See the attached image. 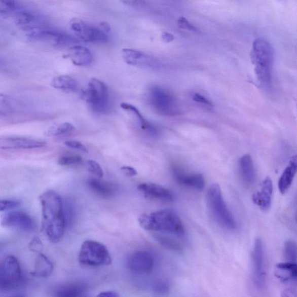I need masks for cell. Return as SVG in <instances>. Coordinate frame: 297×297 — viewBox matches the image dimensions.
Wrapping results in <instances>:
<instances>
[{
  "instance_id": "obj_25",
  "label": "cell",
  "mask_w": 297,
  "mask_h": 297,
  "mask_svg": "<svg viewBox=\"0 0 297 297\" xmlns=\"http://www.w3.org/2000/svg\"><path fill=\"white\" fill-rule=\"evenodd\" d=\"M54 270L51 261L47 256L40 253L36 258L34 270L31 274L40 278H46L50 276Z\"/></svg>"
},
{
  "instance_id": "obj_15",
  "label": "cell",
  "mask_w": 297,
  "mask_h": 297,
  "mask_svg": "<svg viewBox=\"0 0 297 297\" xmlns=\"http://www.w3.org/2000/svg\"><path fill=\"white\" fill-rule=\"evenodd\" d=\"M138 189L146 198L152 200L166 202L174 200V196L170 191L157 183H143L139 184Z\"/></svg>"
},
{
  "instance_id": "obj_39",
  "label": "cell",
  "mask_w": 297,
  "mask_h": 297,
  "mask_svg": "<svg viewBox=\"0 0 297 297\" xmlns=\"http://www.w3.org/2000/svg\"><path fill=\"white\" fill-rule=\"evenodd\" d=\"M192 98L194 99V101L196 102L201 103L203 104V105H205L208 106H212V103L210 101H208L207 98L204 97V96H202V95L195 94L194 95H193Z\"/></svg>"
},
{
  "instance_id": "obj_46",
  "label": "cell",
  "mask_w": 297,
  "mask_h": 297,
  "mask_svg": "<svg viewBox=\"0 0 297 297\" xmlns=\"http://www.w3.org/2000/svg\"><path fill=\"white\" fill-rule=\"evenodd\" d=\"M4 116V114L2 112L0 111V117H2Z\"/></svg>"
},
{
  "instance_id": "obj_3",
  "label": "cell",
  "mask_w": 297,
  "mask_h": 297,
  "mask_svg": "<svg viewBox=\"0 0 297 297\" xmlns=\"http://www.w3.org/2000/svg\"><path fill=\"white\" fill-rule=\"evenodd\" d=\"M251 58L259 81L264 84L271 83L274 62V51L271 44L266 40H255L252 46Z\"/></svg>"
},
{
  "instance_id": "obj_11",
  "label": "cell",
  "mask_w": 297,
  "mask_h": 297,
  "mask_svg": "<svg viewBox=\"0 0 297 297\" xmlns=\"http://www.w3.org/2000/svg\"><path fill=\"white\" fill-rule=\"evenodd\" d=\"M0 224L6 228L26 232L35 230V224L31 216L22 211H9L2 215Z\"/></svg>"
},
{
  "instance_id": "obj_2",
  "label": "cell",
  "mask_w": 297,
  "mask_h": 297,
  "mask_svg": "<svg viewBox=\"0 0 297 297\" xmlns=\"http://www.w3.org/2000/svg\"><path fill=\"white\" fill-rule=\"evenodd\" d=\"M138 221L140 226L147 231L168 233L180 237L185 235L181 219L172 210L143 214L140 216Z\"/></svg>"
},
{
  "instance_id": "obj_19",
  "label": "cell",
  "mask_w": 297,
  "mask_h": 297,
  "mask_svg": "<svg viewBox=\"0 0 297 297\" xmlns=\"http://www.w3.org/2000/svg\"><path fill=\"white\" fill-rule=\"evenodd\" d=\"M65 56L70 59L74 65L79 66L89 65L93 61V55L91 51L83 46H76L70 48Z\"/></svg>"
},
{
  "instance_id": "obj_30",
  "label": "cell",
  "mask_w": 297,
  "mask_h": 297,
  "mask_svg": "<svg viewBox=\"0 0 297 297\" xmlns=\"http://www.w3.org/2000/svg\"><path fill=\"white\" fill-rule=\"evenodd\" d=\"M18 2L11 0H0V14H9L19 10Z\"/></svg>"
},
{
  "instance_id": "obj_42",
  "label": "cell",
  "mask_w": 297,
  "mask_h": 297,
  "mask_svg": "<svg viewBox=\"0 0 297 297\" xmlns=\"http://www.w3.org/2000/svg\"><path fill=\"white\" fill-rule=\"evenodd\" d=\"M281 297H297L296 292L293 289L286 288L282 292Z\"/></svg>"
},
{
  "instance_id": "obj_35",
  "label": "cell",
  "mask_w": 297,
  "mask_h": 297,
  "mask_svg": "<svg viewBox=\"0 0 297 297\" xmlns=\"http://www.w3.org/2000/svg\"><path fill=\"white\" fill-rule=\"evenodd\" d=\"M17 105V102L13 98L5 94H0V106L13 108Z\"/></svg>"
},
{
  "instance_id": "obj_1",
  "label": "cell",
  "mask_w": 297,
  "mask_h": 297,
  "mask_svg": "<svg viewBox=\"0 0 297 297\" xmlns=\"http://www.w3.org/2000/svg\"><path fill=\"white\" fill-rule=\"evenodd\" d=\"M42 207L43 228L52 243L62 239L66 227L61 197L54 191H47L40 196Z\"/></svg>"
},
{
  "instance_id": "obj_38",
  "label": "cell",
  "mask_w": 297,
  "mask_h": 297,
  "mask_svg": "<svg viewBox=\"0 0 297 297\" xmlns=\"http://www.w3.org/2000/svg\"><path fill=\"white\" fill-rule=\"evenodd\" d=\"M178 25L180 28L183 29H187L189 30L196 31V27L192 25L191 23L188 22L186 18L180 17L178 19Z\"/></svg>"
},
{
  "instance_id": "obj_24",
  "label": "cell",
  "mask_w": 297,
  "mask_h": 297,
  "mask_svg": "<svg viewBox=\"0 0 297 297\" xmlns=\"http://www.w3.org/2000/svg\"><path fill=\"white\" fill-rule=\"evenodd\" d=\"M120 106L123 110L133 115L138 120L142 129L147 132V133L152 136H157L159 134L158 128L144 119L135 106L131 105V104L123 102L121 103Z\"/></svg>"
},
{
  "instance_id": "obj_43",
  "label": "cell",
  "mask_w": 297,
  "mask_h": 297,
  "mask_svg": "<svg viewBox=\"0 0 297 297\" xmlns=\"http://www.w3.org/2000/svg\"><path fill=\"white\" fill-rule=\"evenodd\" d=\"M123 3L126 4V5H128V6H132V7H139V6H141L143 5H144V4L146 3L144 1H134V0H130V1H128V0H127V1H124L123 2Z\"/></svg>"
},
{
  "instance_id": "obj_4",
  "label": "cell",
  "mask_w": 297,
  "mask_h": 297,
  "mask_svg": "<svg viewBox=\"0 0 297 297\" xmlns=\"http://www.w3.org/2000/svg\"><path fill=\"white\" fill-rule=\"evenodd\" d=\"M206 200L208 210L216 221L227 230H236V220L225 202L218 184H211L207 191Z\"/></svg>"
},
{
  "instance_id": "obj_16",
  "label": "cell",
  "mask_w": 297,
  "mask_h": 297,
  "mask_svg": "<svg viewBox=\"0 0 297 297\" xmlns=\"http://www.w3.org/2000/svg\"><path fill=\"white\" fill-rule=\"evenodd\" d=\"M273 183L270 177L263 180L260 190L252 196V202L263 211L270 209L272 205Z\"/></svg>"
},
{
  "instance_id": "obj_12",
  "label": "cell",
  "mask_w": 297,
  "mask_h": 297,
  "mask_svg": "<svg viewBox=\"0 0 297 297\" xmlns=\"http://www.w3.org/2000/svg\"><path fill=\"white\" fill-rule=\"evenodd\" d=\"M70 27L83 41L103 43L108 41V36L101 29L93 26L79 19L71 20Z\"/></svg>"
},
{
  "instance_id": "obj_7",
  "label": "cell",
  "mask_w": 297,
  "mask_h": 297,
  "mask_svg": "<svg viewBox=\"0 0 297 297\" xmlns=\"http://www.w3.org/2000/svg\"><path fill=\"white\" fill-rule=\"evenodd\" d=\"M22 280V273L18 259L14 255L6 256L0 262V290H13Z\"/></svg>"
},
{
  "instance_id": "obj_29",
  "label": "cell",
  "mask_w": 297,
  "mask_h": 297,
  "mask_svg": "<svg viewBox=\"0 0 297 297\" xmlns=\"http://www.w3.org/2000/svg\"><path fill=\"white\" fill-rule=\"evenodd\" d=\"M296 245L294 241L288 240L285 242L284 255L286 262L296 263Z\"/></svg>"
},
{
  "instance_id": "obj_27",
  "label": "cell",
  "mask_w": 297,
  "mask_h": 297,
  "mask_svg": "<svg viewBox=\"0 0 297 297\" xmlns=\"http://www.w3.org/2000/svg\"><path fill=\"white\" fill-rule=\"evenodd\" d=\"M51 86L55 89L74 92L77 90L78 83L69 76H59L52 80Z\"/></svg>"
},
{
  "instance_id": "obj_9",
  "label": "cell",
  "mask_w": 297,
  "mask_h": 297,
  "mask_svg": "<svg viewBox=\"0 0 297 297\" xmlns=\"http://www.w3.org/2000/svg\"><path fill=\"white\" fill-rule=\"evenodd\" d=\"M27 37L32 41L53 47H62L78 42L69 34L49 28L32 27L27 32Z\"/></svg>"
},
{
  "instance_id": "obj_5",
  "label": "cell",
  "mask_w": 297,
  "mask_h": 297,
  "mask_svg": "<svg viewBox=\"0 0 297 297\" xmlns=\"http://www.w3.org/2000/svg\"><path fill=\"white\" fill-rule=\"evenodd\" d=\"M78 259L82 266L90 267L109 266L112 261L105 245L92 240H87L82 244Z\"/></svg>"
},
{
  "instance_id": "obj_14",
  "label": "cell",
  "mask_w": 297,
  "mask_h": 297,
  "mask_svg": "<svg viewBox=\"0 0 297 297\" xmlns=\"http://www.w3.org/2000/svg\"><path fill=\"white\" fill-rule=\"evenodd\" d=\"M44 140L20 136H2L0 137V150H32L45 146Z\"/></svg>"
},
{
  "instance_id": "obj_40",
  "label": "cell",
  "mask_w": 297,
  "mask_h": 297,
  "mask_svg": "<svg viewBox=\"0 0 297 297\" xmlns=\"http://www.w3.org/2000/svg\"><path fill=\"white\" fill-rule=\"evenodd\" d=\"M121 169L124 174L128 176H135L138 174L134 168L130 166H123Z\"/></svg>"
},
{
  "instance_id": "obj_45",
  "label": "cell",
  "mask_w": 297,
  "mask_h": 297,
  "mask_svg": "<svg viewBox=\"0 0 297 297\" xmlns=\"http://www.w3.org/2000/svg\"><path fill=\"white\" fill-rule=\"evenodd\" d=\"M100 25H101V27H102L103 31L107 32V33H109V32L110 31V27L109 24L106 22H102L101 23Z\"/></svg>"
},
{
  "instance_id": "obj_31",
  "label": "cell",
  "mask_w": 297,
  "mask_h": 297,
  "mask_svg": "<svg viewBox=\"0 0 297 297\" xmlns=\"http://www.w3.org/2000/svg\"><path fill=\"white\" fill-rule=\"evenodd\" d=\"M156 238L163 246L175 251H182V248L176 241L166 236H158Z\"/></svg>"
},
{
  "instance_id": "obj_13",
  "label": "cell",
  "mask_w": 297,
  "mask_h": 297,
  "mask_svg": "<svg viewBox=\"0 0 297 297\" xmlns=\"http://www.w3.org/2000/svg\"><path fill=\"white\" fill-rule=\"evenodd\" d=\"M127 267L136 274H147L153 271L155 267L154 256L145 251H138L128 256Z\"/></svg>"
},
{
  "instance_id": "obj_36",
  "label": "cell",
  "mask_w": 297,
  "mask_h": 297,
  "mask_svg": "<svg viewBox=\"0 0 297 297\" xmlns=\"http://www.w3.org/2000/svg\"><path fill=\"white\" fill-rule=\"evenodd\" d=\"M65 144L67 146L75 148V150H79L85 152V153L88 152V148L82 142L77 141V140H67Z\"/></svg>"
},
{
  "instance_id": "obj_37",
  "label": "cell",
  "mask_w": 297,
  "mask_h": 297,
  "mask_svg": "<svg viewBox=\"0 0 297 297\" xmlns=\"http://www.w3.org/2000/svg\"><path fill=\"white\" fill-rule=\"evenodd\" d=\"M30 249L35 252H40L43 249L42 241L39 238H34L29 244Z\"/></svg>"
},
{
  "instance_id": "obj_44",
  "label": "cell",
  "mask_w": 297,
  "mask_h": 297,
  "mask_svg": "<svg viewBox=\"0 0 297 297\" xmlns=\"http://www.w3.org/2000/svg\"><path fill=\"white\" fill-rule=\"evenodd\" d=\"M162 38L164 41L167 43H170L173 41L174 39L173 35L168 33V32H164L162 34Z\"/></svg>"
},
{
  "instance_id": "obj_26",
  "label": "cell",
  "mask_w": 297,
  "mask_h": 297,
  "mask_svg": "<svg viewBox=\"0 0 297 297\" xmlns=\"http://www.w3.org/2000/svg\"><path fill=\"white\" fill-rule=\"evenodd\" d=\"M84 291L81 285L68 283L59 285L53 291V297H82Z\"/></svg>"
},
{
  "instance_id": "obj_22",
  "label": "cell",
  "mask_w": 297,
  "mask_h": 297,
  "mask_svg": "<svg viewBox=\"0 0 297 297\" xmlns=\"http://www.w3.org/2000/svg\"><path fill=\"white\" fill-rule=\"evenodd\" d=\"M239 167L240 174L243 182L247 185L253 184L255 179V173L251 156L248 154L243 155L239 159Z\"/></svg>"
},
{
  "instance_id": "obj_8",
  "label": "cell",
  "mask_w": 297,
  "mask_h": 297,
  "mask_svg": "<svg viewBox=\"0 0 297 297\" xmlns=\"http://www.w3.org/2000/svg\"><path fill=\"white\" fill-rule=\"evenodd\" d=\"M147 96L151 106L159 114L170 116L178 114L177 102L174 96L164 88L152 86L148 89Z\"/></svg>"
},
{
  "instance_id": "obj_20",
  "label": "cell",
  "mask_w": 297,
  "mask_h": 297,
  "mask_svg": "<svg viewBox=\"0 0 297 297\" xmlns=\"http://www.w3.org/2000/svg\"><path fill=\"white\" fill-rule=\"evenodd\" d=\"M87 184L92 192L103 198H111L116 193V188L114 184L104 181L101 179H88Z\"/></svg>"
},
{
  "instance_id": "obj_33",
  "label": "cell",
  "mask_w": 297,
  "mask_h": 297,
  "mask_svg": "<svg viewBox=\"0 0 297 297\" xmlns=\"http://www.w3.org/2000/svg\"><path fill=\"white\" fill-rule=\"evenodd\" d=\"M87 168L91 173L94 175L99 179L103 178L104 173L102 167L99 164L94 161V160H90L87 162Z\"/></svg>"
},
{
  "instance_id": "obj_47",
  "label": "cell",
  "mask_w": 297,
  "mask_h": 297,
  "mask_svg": "<svg viewBox=\"0 0 297 297\" xmlns=\"http://www.w3.org/2000/svg\"><path fill=\"white\" fill-rule=\"evenodd\" d=\"M13 297H25V296H23L22 295H17V296H13Z\"/></svg>"
},
{
  "instance_id": "obj_17",
  "label": "cell",
  "mask_w": 297,
  "mask_h": 297,
  "mask_svg": "<svg viewBox=\"0 0 297 297\" xmlns=\"http://www.w3.org/2000/svg\"><path fill=\"white\" fill-rule=\"evenodd\" d=\"M122 55L124 61L128 65L145 67H154L153 58L143 52L131 48H124L122 51Z\"/></svg>"
},
{
  "instance_id": "obj_18",
  "label": "cell",
  "mask_w": 297,
  "mask_h": 297,
  "mask_svg": "<svg viewBox=\"0 0 297 297\" xmlns=\"http://www.w3.org/2000/svg\"><path fill=\"white\" fill-rule=\"evenodd\" d=\"M173 174L176 181L184 187L201 191L205 185V180L202 174L188 175L178 168H174Z\"/></svg>"
},
{
  "instance_id": "obj_21",
  "label": "cell",
  "mask_w": 297,
  "mask_h": 297,
  "mask_svg": "<svg viewBox=\"0 0 297 297\" xmlns=\"http://www.w3.org/2000/svg\"><path fill=\"white\" fill-rule=\"evenodd\" d=\"M296 169L297 159L295 156L291 159L288 166L279 178L278 188L281 194H286L291 187L296 174Z\"/></svg>"
},
{
  "instance_id": "obj_32",
  "label": "cell",
  "mask_w": 297,
  "mask_h": 297,
  "mask_svg": "<svg viewBox=\"0 0 297 297\" xmlns=\"http://www.w3.org/2000/svg\"><path fill=\"white\" fill-rule=\"evenodd\" d=\"M82 162L83 158L79 155H65L58 159V164L62 166L77 165Z\"/></svg>"
},
{
  "instance_id": "obj_34",
  "label": "cell",
  "mask_w": 297,
  "mask_h": 297,
  "mask_svg": "<svg viewBox=\"0 0 297 297\" xmlns=\"http://www.w3.org/2000/svg\"><path fill=\"white\" fill-rule=\"evenodd\" d=\"M21 205L19 202L11 200H0V211H10Z\"/></svg>"
},
{
  "instance_id": "obj_28",
  "label": "cell",
  "mask_w": 297,
  "mask_h": 297,
  "mask_svg": "<svg viewBox=\"0 0 297 297\" xmlns=\"http://www.w3.org/2000/svg\"><path fill=\"white\" fill-rule=\"evenodd\" d=\"M75 130V127L69 123H63L52 126L45 132L47 136H56L68 133Z\"/></svg>"
},
{
  "instance_id": "obj_10",
  "label": "cell",
  "mask_w": 297,
  "mask_h": 297,
  "mask_svg": "<svg viewBox=\"0 0 297 297\" xmlns=\"http://www.w3.org/2000/svg\"><path fill=\"white\" fill-rule=\"evenodd\" d=\"M251 264L252 282L258 290H264L267 285L266 255L263 241L259 238L255 239L252 247Z\"/></svg>"
},
{
  "instance_id": "obj_41",
  "label": "cell",
  "mask_w": 297,
  "mask_h": 297,
  "mask_svg": "<svg viewBox=\"0 0 297 297\" xmlns=\"http://www.w3.org/2000/svg\"><path fill=\"white\" fill-rule=\"evenodd\" d=\"M96 297H121L117 292L114 291H102L96 296Z\"/></svg>"
},
{
  "instance_id": "obj_23",
  "label": "cell",
  "mask_w": 297,
  "mask_h": 297,
  "mask_svg": "<svg viewBox=\"0 0 297 297\" xmlns=\"http://www.w3.org/2000/svg\"><path fill=\"white\" fill-rule=\"evenodd\" d=\"M275 276L282 282L296 280L297 277L296 263L285 262L277 264Z\"/></svg>"
},
{
  "instance_id": "obj_6",
  "label": "cell",
  "mask_w": 297,
  "mask_h": 297,
  "mask_svg": "<svg viewBox=\"0 0 297 297\" xmlns=\"http://www.w3.org/2000/svg\"><path fill=\"white\" fill-rule=\"evenodd\" d=\"M86 102L96 113L105 114L110 110L109 91L106 84L97 79H91L84 93Z\"/></svg>"
}]
</instances>
